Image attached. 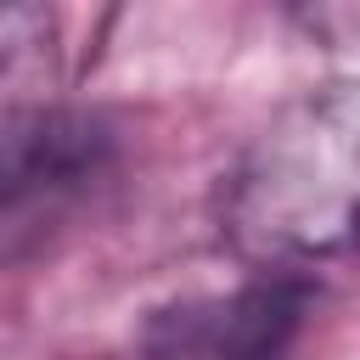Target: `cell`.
Instances as JSON below:
<instances>
[{
    "mask_svg": "<svg viewBox=\"0 0 360 360\" xmlns=\"http://www.w3.org/2000/svg\"><path fill=\"white\" fill-rule=\"evenodd\" d=\"M118 124L96 107L45 101L0 112V270L68 242L112 191Z\"/></svg>",
    "mask_w": 360,
    "mask_h": 360,
    "instance_id": "2",
    "label": "cell"
},
{
    "mask_svg": "<svg viewBox=\"0 0 360 360\" xmlns=\"http://www.w3.org/2000/svg\"><path fill=\"white\" fill-rule=\"evenodd\" d=\"M309 321V281L270 270L219 292H186L158 304L135 338L129 360H287Z\"/></svg>",
    "mask_w": 360,
    "mask_h": 360,
    "instance_id": "3",
    "label": "cell"
},
{
    "mask_svg": "<svg viewBox=\"0 0 360 360\" xmlns=\"http://www.w3.org/2000/svg\"><path fill=\"white\" fill-rule=\"evenodd\" d=\"M219 219L270 270L360 248V73L270 112L225 174Z\"/></svg>",
    "mask_w": 360,
    "mask_h": 360,
    "instance_id": "1",
    "label": "cell"
},
{
    "mask_svg": "<svg viewBox=\"0 0 360 360\" xmlns=\"http://www.w3.org/2000/svg\"><path fill=\"white\" fill-rule=\"evenodd\" d=\"M309 22H349V28H360V11H309Z\"/></svg>",
    "mask_w": 360,
    "mask_h": 360,
    "instance_id": "5",
    "label": "cell"
},
{
    "mask_svg": "<svg viewBox=\"0 0 360 360\" xmlns=\"http://www.w3.org/2000/svg\"><path fill=\"white\" fill-rule=\"evenodd\" d=\"M62 84V17L51 6H0V112L45 107Z\"/></svg>",
    "mask_w": 360,
    "mask_h": 360,
    "instance_id": "4",
    "label": "cell"
}]
</instances>
